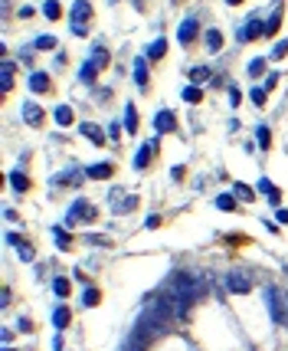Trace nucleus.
Wrapping results in <instances>:
<instances>
[{
    "mask_svg": "<svg viewBox=\"0 0 288 351\" xmlns=\"http://www.w3.org/2000/svg\"><path fill=\"white\" fill-rule=\"evenodd\" d=\"M72 33H75V36H85L88 26H85V23H72Z\"/></svg>",
    "mask_w": 288,
    "mask_h": 351,
    "instance_id": "obj_41",
    "label": "nucleus"
},
{
    "mask_svg": "<svg viewBox=\"0 0 288 351\" xmlns=\"http://www.w3.org/2000/svg\"><path fill=\"white\" fill-rule=\"evenodd\" d=\"M43 13H46V17H50V20H56V17H59V13H63V7H59V4H56V0H46V7H43Z\"/></svg>",
    "mask_w": 288,
    "mask_h": 351,
    "instance_id": "obj_33",
    "label": "nucleus"
},
{
    "mask_svg": "<svg viewBox=\"0 0 288 351\" xmlns=\"http://www.w3.org/2000/svg\"><path fill=\"white\" fill-rule=\"evenodd\" d=\"M275 220H278V223H285V226H288V210H282V207H278V210H275Z\"/></svg>",
    "mask_w": 288,
    "mask_h": 351,
    "instance_id": "obj_42",
    "label": "nucleus"
},
{
    "mask_svg": "<svg viewBox=\"0 0 288 351\" xmlns=\"http://www.w3.org/2000/svg\"><path fill=\"white\" fill-rule=\"evenodd\" d=\"M229 102H232V108H236V105H239V89H236V86H232V89H229Z\"/></svg>",
    "mask_w": 288,
    "mask_h": 351,
    "instance_id": "obj_43",
    "label": "nucleus"
},
{
    "mask_svg": "<svg viewBox=\"0 0 288 351\" xmlns=\"http://www.w3.org/2000/svg\"><path fill=\"white\" fill-rule=\"evenodd\" d=\"M278 23H282V17H278V13H272V17L265 20V33H275V30H278Z\"/></svg>",
    "mask_w": 288,
    "mask_h": 351,
    "instance_id": "obj_39",
    "label": "nucleus"
},
{
    "mask_svg": "<svg viewBox=\"0 0 288 351\" xmlns=\"http://www.w3.org/2000/svg\"><path fill=\"white\" fill-rule=\"evenodd\" d=\"M13 89V63L10 59H4V66H0V92H10Z\"/></svg>",
    "mask_w": 288,
    "mask_h": 351,
    "instance_id": "obj_13",
    "label": "nucleus"
},
{
    "mask_svg": "<svg viewBox=\"0 0 288 351\" xmlns=\"http://www.w3.org/2000/svg\"><path fill=\"white\" fill-rule=\"evenodd\" d=\"M95 217H99V207H95L92 201H75L69 207V213H66L69 223H92Z\"/></svg>",
    "mask_w": 288,
    "mask_h": 351,
    "instance_id": "obj_2",
    "label": "nucleus"
},
{
    "mask_svg": "<svg viewBox=\"0 0 288 351\" xmlns=\"http://www.w3.org/2000/svg\"><path fill=\"white\" fill-rule=\"evenodd\" d=\"M4 351H13V348H4Z\"/></svg>",
    "mask_w": 288,
    "mask_h": 351,
    "instance_id": "obj_47",
    "label": "nucleus"
},
{
    "mask_svg": "<svg viewBox=\"0 0 288 351\" xmlns=\"http://www.w3.org/2000/svg\"><path fill=\"white\" fill-rule=\"evenodd\" d=\"M226 289H229V292H252V279L246 276V272H229V276H226Z\"/></svg>",
    "mask_w": 288,
    "mask_h": 351,
    "instance_id": "obj_5",
    "label": "nucleus"
},
{
    "mask_svg": "<svg viewBox=\"0 0 288 351\" xmlns=\"http://www.w3.org/2000/svg\"><path fill=\"white\" fill-rule=\"evenodd\" d=\"M56 46H59V43H56L53 36H39V40H36V50H56Z\"/></svg>",
    "mask_w": 288,
    "mask_h": 351,
    "instance_id": "obj_37",
    "label": "nucleus"
},
{
    "mask_svg": "<svg viewBox=\"0 0 288 351\" xmlns=\"http://www.w3.org/2000/svg\"><path fill=\"white\" fill-rule=\"evenodd\" d=\"M249 99L256 102L259 108H262V105H265V89H259V86H256V89H252V92H249Z\"/></svg>",
    "mask_w": 288,
    "mask_h": 351,
    "instance_id": "obj_38",
    "label": "nucleus"
},
{
    "mask_svg": "<svg viewBox=\"0 0 288 351\" xmlns=\"http://www.w3.org/2000/svg\"><path fill=\"white\" fill-rule=\"evenodd\" d=\"M285 53H288V40H278V43L272 46V59H282Z\"/></svg>",
    "mask_w": 288,
    "mask_h": 351,
    "instance_id": "obj_36",
    "label": "nucleus"
},
{
    "mask_svg": "<svg viewBox=\"0 0 288 351\" xmlns=\"http://www.w3.org/2000/svg\"><path fill=\"white\" fill-rule=\"evenodd\" d=\"M154 128H157V135H167V132H174V128H177V119H174V112L161 108V112H157V119H154Z\"/></svg>",
    "mask_w": 288,
    "mask_h": 351,
    "instance_id": "obj_9",
    "label": "nucleus"
},
{
    "mask_svg": "<svg viewBox=\"0 0 288 351\" xmlns=\"http://www.w3.org/2000/svg\"><path fill=\"white\" fill-rule=\"evenodd\" d=\"M79 132L85 135V138L92 141V144H99V148L105 144V135H102V128H99V125H92V122H82V125H79Z\"/></svg>",
    "mask_w": 288,
    "mask_h": 351,
    "instance_id": "obj_11",
    "label": "nucleus"
},
{
    "mask_svg": "<svg viewBox=\"0 0 288 351\" xmlns=\"http://www.w3.org/2000/svg\"><path fill=\"white\" fill-rule=\"evenodd\" d=\"M256 141H259V148H269L272 135H269V128H265V125H259V128H256Z\"/></svg>",
    "mask_w": 288,
    "mask_h": 351,
    "instance_id": "obj_32",
    "label": "nucleus"
},
{
    "mask_svg": "<svg viewBox=\"0 0 288 351\" xmlns=\"http://www.w3.org/2000/svg\"><path fill=\"white\" fill-rule=\"evenodd\" d=\"M134 82L141 89L148 86V59H134Z\"/></svg>",
    "mask_w": 288,
    "mask_h": 351,
    "instance_id": "obj_20",
    "label": "nucleus"
},
{
    "mask_svg": "<svg viewBox=\"0 0 288 351\" xmlns=\"http://www.w3.org/2000/svg\"><path fill=\"white\" fill-rule=\"evenodd\" d=\"M183 99H187L190 105H197V102H203V92H200V86H187V89H183Z\"/></svg>",
    "mask_w": 288,
    "mask_h": 351,
    "instance_id": "obj_30",
    "label": "nucleus"
},
{
    "mask_svg": "<svg viewBox=\"0 0 288 351\" xmlns=\"http://www.w3.org/2000/svg\"><path fill=\"white\" fill-rule=\"evenodd\" d=\"M216 207H219V210H226V213L236 210V194H219V197H216Z\"/></svg>",
    "mask_w": 288,
    "mask_h": 351,
    "instance_id": "obj_27",
    "label": "nucleus"
},
{
    "mask_svg": "<svg viewBox=\"0 0 288 351\" xmlns=\"http://www.w3.org/2000/svg\"><path fill=\"white\" fill-rule=\"evenodd\" d=\"M85 177H82V171L79 168H69V171H63V174L56 177V184H82Z\"/></svg>",
    "mask_w": 288,
    "mask_h": 351,
    "instance_id": "obj_17",
    "label": "nucleus"
},
{
    "mask_svg": "<svg viewBox=\"0 0 288 351\" xmlns=\"http://www.w3.org/2000/svg\"><path fill=\"white\" fill-rule=\"evenodd\" d=\"M7 243H13V246H17V250H20V256H23V259H33V246L26 243V240H20L17 233H7Z\"/></svg>",
    "mask_w": 288,
    "mask_h": 351,
    "instance_id": "obj_15",
    "label": "nucleus"
},
{
    "mask_svg": "<svg viewBox=\"0 0 288 351\" xmlns=\"http://www.w3.org/2000/svg\"><path fill=\"white\" fill-rule=\"evenodd\" d=\"M53 292L59 295V299H66V295L72 292V286H69V279H63V276H56L53 279Z\"/></svg>",
    "mask_w": 288,
    "mask_h": 351,
    "instance_id": "obj_24",
    "label": "nucleus"
},
{
    "mask_svg": "<svg viewBox=\"0 0 288 351\" xmlns=\"http://www.w3.org/2000/svg\"><path fill=\"white\" fill-rule=\"evenodd\" d=\"M265 302H269L272 319H275L278 325H285V328H288V292H285V289L269 286V289H265Z\"/></svg>",
    "mask_w": 288,
    "mask_h": 351,
    "instance_id": "obj_1",
    "label": "nucleus"
},
{
    "mask_svg": "<svg viewBox=\"0 0 288 351\" xmlns=\"http://www.w3.org/2000/svg\"><path fill=\"white\" fill-rule=\"evenodd\" d=\"M125 128H128V135L138 132V108L134 105H125Z\"/></svg>",
    "mask_w": 288,
    "mask_h": 351,
    "instance_id": "obj_18",
    "label": "nucleus"
},
{
    "mask_svg": "<svg viewBox=\"0 0 288 351\" xmlns=\"http://www.w3.org/2000/svg\"><path fill=\"white\" fill-rule=\"evenodd\" d=\"M108 204H112V213H128L138 207V197L128 194L125 187H112V194H108Z\"/></svg>",
    "mask_w": 288,
    "mask_h": 351,
    "instance_id": "obj_3",
    "label": "nucleus"
},
{
    "mask_svg": "<svg viewBox=\"0 0 288 351\" xmlns=\"http://www.w3.org/2000/svg\"><path fill=\"white\" fill-rule=\"evenodd\" d=\"M53 119H56L59 125H72V108H69V105H59V108H56V115H53Z\"/></svg>",
    "mask_w": 288,
    "mask_h": 351,
    "instance_id": "obj_29",
    "label": "nucleus"
},
{
    "mask_svg": "<svg viewBox=\"0 0 288 351\" xmlns=\"http://www.w3.org/2000/svg\"><path fill=\"white\" fill-rule=\"evenodd\" d=\"M30 89L33 92H50V75L46 72H33L30 75Z\"/></svg>",
    "mask_w": 288,
    "mask_h": 351,
    "instance_id": "obj_16",
    "label": "nucleus"
},
{
    "mask_svg": "<svg viewBox=\"0 0 288 351\" xmlns=\"http://www.w3.org/2000/svg\"><path fill=\"white\" fill-rule=\"evenodd\" d=\"M10 187L13 190H26V187H30V181H26L23 171H13V174H10Z\"/></svg>",
    "mask_w": 288,
    "mask_h": 351,
    "instance_id": "obj_25",
    "label": "nucleus"
},
{
    "mask_svg": "<svg viewBox=\"0 0 288 351\" xmlns=\"http://www.w3.org/2000/svg\"><path fill=\"white\" fill-rule=\"evenodd\" d=\"M210 79V69L207 66H197V69H190V82H194V86H200V82H207Z\"/></svg>",
    "mask_w": 288,
    "mask_h": 351,
    "instance_id": "obj_31",
    "label": "nucleus"
},
{
    "mask_svg": "<svg viewBox=\"0 0 288 351\" xmlns=\"http://www.w3.org/2000/svg\"><path fill=\"white\" fill-rule=\"evenodd\" d=\"M53 237H56V246H59V250H72V240H69V233H66L63 226H53Z\"/></svg>",
    "mask_w": 288,
    "mask_h": 351,
    "instance_id": "obj_23",
    "label": "nucleus"
},
{
    "mask_svg": "<svg viewBox=\"0 0 288 351\" xmlns=\"http://www.w3.org/2000/svg\"><path fill=\"white\" fill-rule=\"evenodd\" d=\"M99 69H102V63L88 59V63H82V69H79V79H82V82H95V75H99Z\"/></svg>",
    "mask_w": 288,
    "mask_h": 351,
    "instance_id": "obj_14",
    "label": "nucleus"
},
{
    "mask_svg": "<svg viewBox=\"0 0 288 351\" xmlns=\"http://www.w3.org/2000/svg\"><path fill=\"white\" fill-rule=\"evenodd\" d=\"M88 177H112L115 174V164H92V168H85Z\"/></svg>",
    "mask_w": 288,
    "mask_h": 351,
    "instance_id": "obj_19",
    "label": "nucleus"
},
{
    "mask_svg": "<svg viewBox=\"0 0 288 351\" xmlns=\"http://www.w3.org/2000/svg\"><path fill=\"white\" fill-rule=\"evenodd\" d=\"M157 223H161V217H154V213H151V217H148V223H144V226H148V230H154Z\"/></svg>",
    "mask_w": 288,
    "mask_h": 351,
    "instance_id": "obj_45",
    "label": "nucleus"
},
{
    "mask_svg": "<svg viewBox=\"0 0 288 351\" xmlns=\"http://www.w3.org/2000/svg\"><path fill=\"white\" fill-rule=\"evenodd\" d=\"M197 33H200V23H197V17H190V20H183V23H180L177 36H180V43H183V46H190V43L197 40Z\"/></svg>",
    "mask_w": 288,
    "mask_h": 351,
    "instance_id": "obj_6",
    "label": "nucleus"
},
{
    "mask_svg": "<svg viewBox=\"0 0 288 351\" xmlns=\"http://www.w3.org/2000/svg\"><path fill=\"white\" fill-rule=\"evenodd\" d=\"M69 322H72V308L69 305H56V308H53V325H56L59 332H63Z\"/></svg>",
    "mask_w": 288,
    "mask_h": 351,
    "instance_id": "obj_12",
    "label": "nucleus"
},
{
    "mask_svg": "<svg viewBox=\"0 0 288 351\" xmlns=\"http://www.w3.org/2000/svg\"><path fill=\"white\" fill-rule=\"evenodd\" d=\"M164 53H167V43H164V40H154V43L148 46V59H161Z\"/></svg>",
    "mask_w": 288,
    "mask_h": 351,
    "instance_id": "obj_26",
    "label": "nucleus"
},
{
    "mask_svg": "<svg viewBox=\"0 0 288 351\" xmlns=\"http://www.w3.org/2000/svg\"><path fill=\"white\" fill-rule=\"evenodd\" d=\"M207 50H210V53H219V50H223V33H219V30H207Z\"/></svg>",
    "mask_w": 288,
    "mask_h": 351,
    "instance_id": "obj_21",
    "label": "nucleus"
},
{
    "mask_svg": "<svg viewBox=\"0 0 288 351\" xmlns=\"http://www.w3.org/2000/svg\"><path fill=\"white\" fill-rule=\"evenodd\" d=\"M275 82H278V72H269V75H265V92H269V89H275Z\"/></svg>",
    "mask_w": 288,
    "mask_h": 351,
    "instance_id": "obj_40",
    "label": "nucleus"
},
{
    "mask_svg": "<svg viewBox=\"0 0 288 351\" xmlns=\"http://www.w3.org/2000/svg\"><path fill=\"white\" fill-rule=\"evenodd\" d=\"M232 194H236L239 201H252V197H256V194H252L249 187H246V184H236V187H232Z\"/></svg>",
    "mask_w": 288,
    "mask_h": 351,
    "instance_id": "obj_35",
    "label": "nucleus"
},
{
    "mask_svg": "<svg viewBox=\"0 0 288 351\" xmlns=\"http://www.w3.org/2000/svg\"><path fill=\"white\" fill-rule=\"evenodd\" d=\"M262 33H265V23L259 20V13H252V17H249V23H246L243 30H239V40H252V36H262Z\"/></svg>",
    "mask_w": 288,
    "mask_h": 351,
    "instance_id": "obj_8",
    "label": "nucleus"
},
{
    "mask_svg": "<svg viewBox=\"0 0 288 351\" xmlns=\"http://www.w3.org/2000/svg\"><path fill=\"white\" fill-rule=\"evenodd\" d=\"M99 302H102V292H99V289L88 286L85 292H82V305H99Z\"/></svg>",
    "mask_w": 288,
    "mask_h": 351,
    "instance_id": "obj_28",
    "label": "nucleus"
},
{
    "mask_svg": "<svg viewBox=\"0 0 288 351\" xmlns=\"http://www.w3.org/2000/svg\"><path fill=\"white\" fill-rule=\"evenodd\" d=\"M259 194H265L272 204H278V201H282V197H278V190L272 187V181H265V177H259Z\"/></svg>",
    "mask_w": 288,
    "mask_h": 351,
    "instance_id": "obj_22",
    "label": "nucleus"
},
{
    "mask_svg": "<svg viewBox=\"0 0 288 351\" xmlns=\"http://www.w3.org/2000/svg\"><path fill=\"white\" fill-rule=\"evenodd\" d=\"M72 23H85L88 26V20H92V4H88V0H75V4H72Z\"/></svg>",
    "mask_w": 288,
    "mask_h": 351,
    "instance_id": "obj_7",
    "label": "nucleus"
},
{
    "mask_svg": "<svg viewBox=\"0 0 288 351\" xmlns=\"http://www.w3.org/2000/svg\"><path fill=\"white\" fill-rule=\"evenodd\" d=\"M226 4H229V7H236V4H243V0H226Z\"/></svg>",
    "mask_w": 288,
    "mask_h": 351,
    "instance_id": "obj_46",
    "label": "nucleus"
},
{
    "mask_svg": "<svg viewBox=\"0 0 288 351\" xmlns=\"http://www.w3.org/2000/svg\"><path fill=\"white\" fill-rule=\"evenodd\" d=\"M88 243H92V246H108V240L105 237H88Z\"/></svg>",
    "mask_w": 288,
    "mask_h": 351,
    "instance_id": "obj_44",
    "label": "nucleus"
},
{
    "mask_svg": "<svg viewBox=\"0 0 288 351\" xmlns=\"http://www.w3.org/2000/svg\"><path fill=\"white\" fill-rule=\"evenodd\" d=\"M23 119H26V125H43V108L36 105V102H23Z\"/></svg>",
    "mask_w": 288,
    "mask_h": 351,
    "instance_id": "obj_10",
    "label": "nucleus"
},
{
    "mask_svg": "<svg viewBox=\"0 0 288 351\" xmlns=\"http://www.w3.org/2000/svg\"><path fill=\"white\" fill-rule=\"evenodd\" d=\"M157 148H161V141H157V135H154V138H151V141H144L141 148H138V154H134V168H138V171H144V168H148V164H151V158H154V151H157Z\"/></svg>",
    "mask_w": 288,
    "mask_h": 351,
    "instance_id": "obj_4",
    "label": "nucleus"
},
{
    "mask_svg": "<svg viewBox=\"0 0 288 351\" xmlns=\"http://www.w3.org/2000/svg\"><path fill=\"white\" fill-rule=\"evenodd\" d=\"M262 72H265V59H262V56L252 59V63H249V75H256V79H259Z\"/></svg>",
    "mask_w": 288,
    "mask_h": 351,
    "instance_id": "obj_34",
    "label": "nucleus"
}]
</instances>
